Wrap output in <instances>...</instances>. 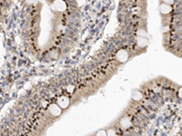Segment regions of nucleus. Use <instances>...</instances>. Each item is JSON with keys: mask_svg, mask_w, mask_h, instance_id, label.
<instances>
[{"mask_svg": "<svg viewBox=\"0 0 182 136\" xmlns=\"http://www.w3.org/2000/svg\"><path fill=\"white\" fill-rule=\"evenodd\" d=\"M116 58L120 63H124L129 59V53L124 49H120L119 51H118V53L116 55Z\"/></svg>", "mask_w": 182, "mask_h": 136, "instance_id": "obj_1", "label": "nucleus"}, {"mask_svg": "<svg viewBox=\"0 0 182 136\" xmlns=\"http://www.w3.org/2000/svg\"><path fill=\"white\" fill-rule=\"evenodd\" d=\"M57 105L61 108V109H65L69 105V98L67 96H60L58 101H57Z\"/></svg>", "mask_w": 182, "mask_h": 136, "instance_id": "obj_2", "label": "nucleus"}, {"mask_svg": "<svg viewBox=\"0 0 182 136\" xmlns=\"http://www.w3.org/2000/svg\"><path fill=\"white\" fill-rule=\"evenodd\" d=\"M48 111H49V113H50L53 116H58V115L61 114V112H62L61 108H60L58 105H56V104L50 105L49 107H48Z\"/></svg>", "mask_w": 182, "mask_h": 136, "instance_id": "obj_3", "label": "nucleus"}, {"mask_svg": "<svg viewBox=\"0 0 182 136\" xmlns=\"http://www.w3.org/2000/svg\"><path fill=\"white\" fill-rule=\"evenodd\" d=\"M54 8L58 11H64L67 8V4L64 1H56L54 3Z\"/></svg>", "mask_w": 182, "mask_h": 136, "instance_id": "obj_4", "label": "nucleus"}, {"mask_svg": "<svg viewBox=\"0 0 182 136\" xmlns=\"http://www.w3.org/2000/svg\"><path fill=\"white\" fill-rule=\"evenodd\" d=\"M120 124L124 129L129 128L131 124V121H130V118L129 117H123L121 120H120Z\"/></svg>", "mask_w": 182, "mask_h": 136, "instance_id": "obj_5", "label": "nucleus"}, {"mask_svg": "<svg viewBox=\"0 0 182 136\" xmlns=\"http://www.w3.org/2000/svg\"><path fill=\"white\" fill-rule=\"evenodd\" d=\"M171 10H172L171 6L168 5L167 3L162 4V5L160 6V11H161L162 14H169V13L171 12Z\"/></svg>", "mask_w": 182, "mask_h": 136, "instance_id": "obj_6", "label": "nucleus"}, {"mask_svg": "<svg viewBox=\"0 0 182 136\" xmlns=\"http://www.w3.org/2000/svg\"><path fill=\"white\" fill-rule=\"evenodd\" d=\"M137 44L138 45V46L140 47H145L149 44V40L147 38H144V37H138L137 40Z\"/></svg>", "mask_w": 182, "mask_h": 136, "instance_id": "obj_7", "label": "nucleus"}, {"mask_svg": "<svg viewBox=\"0 0 182 136\" xmlns=\"http://www.w3.org/2000/svg\"><path fill=\"white\" fill-rule=\"evenodd\" d=\"M138 37H144V38H146V37H148V33L146 32L145 30H143V29H139L138 32Z\"/></svg>", "mask_w": 182, "mask_h": 136, "instance_id": "obj_8", "label": "nucleus"}, {"mask_svg": "<svg viewBox=\"0 0 182 136\" xmlns=\"http://www.w3.org/2000/svg\"><path fill=\"white\" fill-rule=\"evenodd\" d=\"M133 99H135V100H137V101L142 99V94H141L140 92H138V91H136V92L133 94Z\"/></svg>", "mask_w": 182, "mask_h": 136, "instance_id": "obj_9", "label": "nucleus"}, {"mask_svg": "<svg viewBox=\"0 0 182 136\" xmlns=\"http://www.w3.org/2000/svg\"><path fill=\"white\" fill-rule=\"evenodd\" d=\"M107 136H117V132L114 129H108L107 131Z\"/></svg>", "mask_w": 182, "mask_h": 136, "instance_id": "obj_10", "label": "nucleus"}, {"mask_svg": "<svg viewBox=\"0 0 182 136\" xmlns=\"http://www.w3.org/2000/svg\"><path fill=\"white\" fill-rule=\"evenodd\" d=\"M96 136H107V131L105 130H100L96 133Z\"/></svg>", "mask_w": 182, "mask_h": 136, "instance_id": "obj_11", "label": "nucleus"}, {"mask_svg": "<svg viewBox=\"0 0 182 136\" xmlns=\"http://www.w3.org/2000/svg\"><path fill=\"white\" fill-rule=\"evenodd\" d=\"M178 96L182 99V87L179 89V91H178Z\"/></svg>", "mask_w": 182, "mask_h": 136, "instance_id": "obj_12", "label": "nucleus"}, {"mask_svg": "<svg viewBox=\"0 0 182 136\" xmlns=\"http://www.w3.org/2000/svg\"><path fill=\"white\" fill-rule=\"evenodd\" d=\"M73 89H74V88H73V86H67V91H68V92H72V91H73Z\"/></svg>", "mask_w": 182, "mask_h": 136, "instance_id": "obj_13", "label": "nucleus"}]
</instances>
